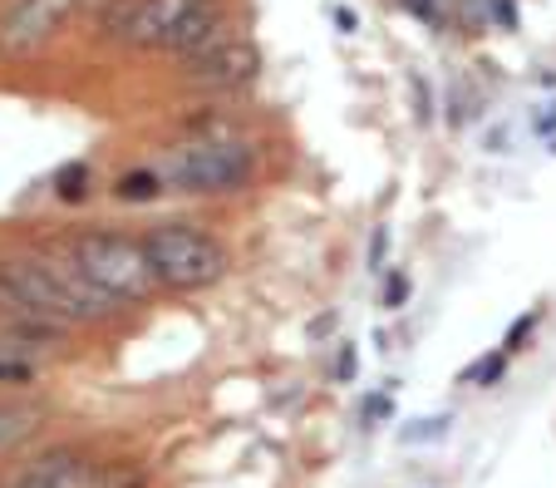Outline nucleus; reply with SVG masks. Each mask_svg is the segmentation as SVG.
Returning a JSON list of instances; mask_svg holds the SVG:
<instances>
[{
	"mask_svg": "<svg viewBox=\"0 0 556 488\" xmlns=\"http://www.w3.org/2000/svg\"><path fill=\"white\" fill-rule=\"evenodd\" d=\"M0 291L11 297V306L30 321H94L118 311V301H109L104 291L89 281L79 266L54 262V256H11L0 262Z\"/></svg>",
	"mask_w": 556,
	"mask_h": 488,
	"instance_id": "f257e3e1",
	"label": "nucleus"
},
{
	"mask_svg": "<svg viewBox=\"0 0 556 488\" xmlns=\"http://www.w3.org/2000/svg\"><path fill=\"white\" fill-rule=\"evenodd\" d=\"M138 242H143V252H148V266H153L157 287L202 291L227 276V247L212 233H202L198 223H157V227H148Z\"/></svg>",
	"mask_w": 556,
	"mask_h": 488,
	"instance_id": "f03ea898",
	"label": "nucleus"
},
{
	"mask_svg": "<svg viewBox=\"0 0 556 488\" xmlns=\"http://www.w3.org/2000/svg\"><path fill=\"white\" fill-rule=\"evenodd\" d=\"M252 168H256V149L247 138H227V134L188 138L157 163V173H163V183L173 192H237L247 188Z\"/></svg>",
	"mask_w": 556,
	"mask_h": 488,
	"instance_id": "7ed1b4c3",
	"label": "nucleus"
},
{
	"mask_svg": "<svg viewBox=\"0 0 556 488\" xmlns=\"http://www.w3.org/2000/svg\"><path fill=\"white\" fill-rule=\"evenodd\" d=\"M74 266L94 281L99 291H104L109 301H143L148 291L157 287V276L153 266H148V252L143 242H134V237L124 233H85V237H74L70 247Z\"/></svg>",
	"mask_w": 556,
	"mask_h": 488,
	"instance_id": "20e7f679",
	"label": "nucleus"
},
{
	"mask_svg": "<svg viewBox=\"0 0 556 488\" xmlns=\"http://www.w3.org/2000/svg\"><path fill=\"white\" fill-rule=\"evenodd\" d=\"M212 0H124L114 11V30L138 50H173V40L182 35V25L192 15H202Z\"/></svg>",
	"mask_w": 556,
	"mask_h": 488,
	"instance_id": "39448f33",
	"label": "nucleus"
},
{
	"mask_svg": "<svg viewBox=\"0 0 556 488\" xmlns=\"http://www.w3.org/2000/svg\"><path fill=\"white\" fill-rule=\"evenodd\" d=\"M79 0H11V11L0 15V54H30L70 21Z\"/></svg>",
	"mask_w": 556,
	"mask_h": 488,
	"instance_id": "423d86ee",
	"label": "nucleus"
},
{
	"mask_svg": "<svg viewBox=\"0 0 556 488\" xmlns=\"http://www.w3.org/2000/svg\"><path fill=\"white\" fill-rule=\"evenodd\" d=\"M94 474L99 464H89V454L79 449H45L21 468H11L0 488H94Z\"/></svg>",
	"mask_w": 556,
	"mask_h": 488,
	"instance_id": "0eeeda50",
	"label": "nucleus"
},
{
	"mask_svg": "<svg viewBox=\"0 0 556 488\" xmlns=\"http://www.w3.org/2000/svg\"><path fill=\"white\" fill-rule=\"evenodd\" d=\"M256 75H262V50L252 40H237V35H227L217 50L192 60V70H188V79L202 89H242Z\"/></svg>",
	"mask_w": 556,
	"mask_h": 488,
	"instance_id": "6e6552de",
	"label": "nucleus"
},
{
	"mask_svg": "<svg viewBox=\"0 0 556 488\" xmlns=\"http://www.w3.org/2000/svg\"><path fill=\"white\" fill-rule=\"evenodd\" d=\"M35 425H40V410H35V404H0V454L15 449L21 439H30Z\"/></svg>",
	"mask_w": 556,
	"mask_h": 488,
	"instance_id": "1a4fd4ad",
	"label": "nucleus"
},
{
	"mask_svg": "<svg viewBox=\"0 0 556 488\" xmlns=\"http://www.w3.org/2000/svg\"><path fill=\"white\" fill-rule=\"evenodd\" d=\"M163 188H168V183H163V173L157 168H134V173H124V178L114 183V198L118 202H153Z\"/></svg>",
	"mask_w": 556,
	"mask_h": 488,
	"instance_id": "9d476101",
	"label": "nucleus"
},
{
	"mask_svg": "<svg viewBox=\"0 0 556 488\" xmlns=\"http://www.w3.org/2000/svg\"><path fill=\"white\" fill-rule=\"evenodd\" d=\"M507 371V351H488L483 361H472L468 371H463V385H472V390H488V385H497Z\"/></svg>",
	"mask_w": 556,
	"mask_h": 488,
	"instance_id": "9b49d317",
	"label": "nucleus"
},
{
	"mask_svg": "<svg viewBox=\"0 0 556 488\" xmlns=\"http://www.w3.org/2000/svg\"><path fill=\"white\" fill-rule=\"evenodd\" d=\"M54 192H60L64 202H85L89 198V163H64V168L54 173Z\"/></svg>",
	"mask_w": 556,
	"mask_h": 488,
	"instance_id": "f8f14e48",
	"label": "nucleus"
},
{
	"mask_svg": "<svg viewBox=\"0 0 556 488\" xmlns=\"http://www.w3.org/2000/svg\"><path fill=\"white\" fill-rule=\"evenodd\" d=\"M536 321H542V311H527V316H517V321H513V330H507V340H503V351H507V355H513V351H522L527 330H532Z\"/></svg>",
	"mask_w": 556,
	"mask_h": 488,
	"instance_id": "ddd939ff",
	"label": "nucleus"
},
{
	"mask_svg": "<svg viewBox=\"0 0 556 488\" xmlns=\"http://www.w3.org/2000/svg\"><path fill=\"white\" fill-rule=\"evenodd\" d=\"M404 11L419 15L424 25H433V30H443V11H439V0H404Z\"/></svg>",
	"mask_w": 556,
	"mask_h": 488,
	"instance_id": "4468645a",
	"label": "nucleus"
},
{
	"mask_svg": "<svg viewBox=\"0 0 556 488\" xmlns=\"http://www.w3.org/2000/svg\"><path fill=\"white\" fill-rule=\"evenodd\" d=\"M404 297H409V276H400V272H394V276H389V281H384V306H389V311H394V306H404Z\"/></svg>",
	"mask_w": 556,
	"mask_h": 488,
	"instance_id": "2eb2a0df",
	"label": "nucleus"
},
{
	"mask_svg": "<svg viewBox=\"0 0 556 488\" xmlns=\"http://www.w3.org/2000/svg\"><path fill=\"white\" fill-rule=\"evenodd\" d=\"M384 252H389V227H375V237H369V272L384 266Z\"/></svg>",
	"mask_w": 556,
	"mask_h": 488,
	"instance_id": "dca6fc26",
	"label": "nucleus"
},
{
	"mask_svg": "<svg viewBox=\"0 0 556 488\" xmlns=\"http://www.w3.org/2000/svg\"><path fill=\"white\" fill-rule=\"evenodd\" d=\"M389 410H394V400H389V395H375V400H365V420H384Z\"/></svg>",
	"mask_w": 556,
	"mask_h": 488,
	"instance_id": "f3484780",
	"label": "nucleus"
},
{
	"mask_svg": "<svg viewBox=\"0 0 556 488\" xmlns=\"http://www.w3.org/2000/svg\"><path fill=\"white\" fill-rule=\"evenodd\" d=\"M414 99H419V118L429 124V118H433V109H429V85H424L419 75H414Z\"/></svg>",
	"mask_w": 556,
	"mask_h": 488,
	"instance_id": "a211bd4d",
	"label": "nucleus"
},
{
	"mask_svg": "<svg viewBox=\"0 0 556 488\" xmlns=\"http://www.w3.org/2000/svg\"><path fill=\"white\" fill-rule=\"evenodd\" d=\"M0 380H30V365H21V361H0Z\"/></svg>",
	"mask_w": 556,
	"mask_h": 488,
	"instance_id": "6ab92c4d",
	"label": "nucleus"
},
{
	"mask_svg": "<svg viewBox=\"0 0 556 488\" xmlns=\"http://www.w3.org/2000/svg\"><path fill=\"white\" fill-rule=\"evenodd\" d=\"M336 25H340L345 35H355V30H359V15L350 11V5H336Z\"/></svg>",
	"mask_w": 556,
	"mask_h": 488,
	"instance_id": "aec40b11",
	"label": "nucleus"
},
{
	"mask_svg": "<svg viewBox=\"0 0 556 488\" xmlns=\"http://www.w3.org/2000/svg\"><path fill=\"white\" fill-rule=\"evenodd\" d=\"M355 365H359L355 361V346H345V351H340V371L336 375H340V380H355Z\"/></svg>",
	"mask_w": 556,
	"mask_h": 488,
	"instance_id": "412c9836",
	"label": "nucleus"
},
{
	"mask_svg": "<svg viewBox=\"0 0 556 488\" xmlns=\"http://www.w3.org/2000/svg\"><path fill=\"white\" fill-rule=\"evenodd\" d=\"M556 128V104H546V114H536V134H552Z\"/></svg>",
	"mask_w": 556,
	"mask_h": 488,
	"instance_id": "4be33fe9",
	"label": "nucleus"
},
{
	"mask_svg": "<svg viewBox=\"0 0 556 488\" xmlns=\"http://www.w3.org/2000/svg\"><path fill=\"white\" fill-rule=\"evenodd\" d=\"M5 306H11V297H5V291H0V311H5Z\"/></svg>",
	"mask_w": 556,
	"mask_h": 488,
	"instance_id": "5701e85b",
	"label": "nucleus"
}]
</instances>
